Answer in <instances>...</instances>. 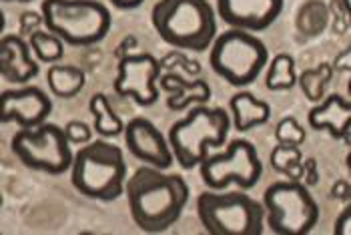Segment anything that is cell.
I'll use <instances>...</instances> for the list:
<instances>
[{
    "instance_id": "74e56055",
    "label": "cell",
    "mask_w": 351,
    "mask_h": 235,
    "mask_svg": "<svg viewBox=\"0 0 351 235\" xmlns=\"http://www.w3.org/2000/svg\"><path fill=\"white\" fill-rule=\"evenodd\" d=\"M0 208H2V191H0Z\"/></svg>"
},
{
    "instance_id": "d6986e66",
    "label": "cell",
    "mask_w": 351,
    "mask_h": 235,
    "mask_svg": "<svg viewBox=\"0 0 351 235\" xmlns=\"http://www.w3.org/2000/svg\"><path fill=\"white\" fill-rule=\"evenodd\" d=\"M47 85L53 97L69 101L81 95V91L86 85V75L81 67L54 63L47 71Z\"/></svg>"
},
{
    "instance_id": "e0dca14e",
    "label": "cell",
    "mask_w": 351,
    "mask_h": 235,
    "mask_svg": "<svg viewBox=\"0 0 351 235\" xmlns=\"http://www.w3.org/2000/svg\"><path fill=\"white\" fill-rule=\"evenodd\" d=\"M159 89L169 93L167 107L175 113L187 111L193 104H205L211 99V87L203 78H187L181 73H167L159 77Z\"/></svg>"
},
{
    "instance_id": "8992f818",
    "label": "cell",
    "mask_w": 351,
    "mask_h": 235,
    "mask_svg": "<svg viewBox=\"0 0 351 235\" xmlns=\"http://www.w3.org/2000/svg\"><path fill=\"white\" fill-rule=\"evenodd\" d=\"M197 215L211 235H261L265 230V209L243 189L203 191L197 197Z\"/></svg>"
},
{
    "instance_id": "44dd1931",
    "label": "cell",
    "mask_w": 351,
    "mask_h": 235,
    "mask_svg": "<svg viewBox=\"0 0 351 235\" xmlns=\"http://www.w3.org/2000/svg\"><path fill=\"white\" fill-rule=\"evenodd\" d=\"M298 85V71H295V60L291 54L279 52L271 58L267 75H265V87L273 93L281 91H291Z\"/></svg>"
},
{
    "instance_id": "f546056e",
    "label": "cell",
    "mask_w": 351,
    "mask_h": 235,
    "mask_svg": "<svg viewBox=\"0 0 351 235\" xmlns=\"http://www.w3.org/2000/svg\"><path fill=\"white\" fill-rule=\"evenodd\" d=\"M335 235H350L351 234V208L343 209L339 215H337V219H335Z\"/></svg>"
},
{
    "instance_id": "4316f807",
    "label": "cell",
    "mask_w": 351,
    "mask_h": 235,
    "mask_svg": "<svg viewBox=\"0 0 351 235\" xmlns=\"http://www.w3.org/2000/svg\"><path fill=\"white\" fill-rule=\"evenodd\" d=\"M62 131L71 145H84V143L93 141V133H95L93 127L84 121H69Z\"/></svg>"
},
{
    "instance_id": "d4e9b609",
    "label": "cell",
    "mask_w": 351,
    "mask_h": 235,
    "mask_svg": "<svg viewBox=\"0 0 351 235\" xmlns=\"http://www.w3.org/2000/svg\"><path fill=\"white\" fill-rule=\"evenodd\" d=\"M271 167L285 175L287 179H298L301 177V163H303V153L295 145H279L271 151L269 155Z\"/></svg>"
},
{
    "instance_id": "e575fe53",
    "label": "cell",
    "mask_w": 351,
    "mask_h": 235,
    "mask_svg": "<svg viewBox=\"0 0 351 235\" xmlns=\"http://www.w3.org/2000/svg\"><path fill=\"white\" fill-rule=\"evenodd\" d=\"M136 45V38L135 36H129V38H125L121 45H119V49H117V56L121 58V56H125V54H129V51H127V47L131 49V47H135Z\"/></svg>"
},
{
    "instance_id": "d590c367",
    "label": "cell",
    "mask_w": 351,
    "mask_h": 235,
    "mask_svg": "<svg viewBox=\"0 0 351 235\" xmlns=\"http://www.w3.org/2000/svg\"><path fill=\"white\" fill-rule=\"evenodd\" d=\"M4 28H6V16H4V12L0 10V34L4 32Z\"/></svg>"
},
{
    "instance_id": "52a82bcc",
    "label": "cell",
    "mask_w": 351,
    "mask_h": 235,
    "mask_svg": "<svg viewBox=\"0 0 351 235\" xmlns=\"http://www.w3.org/2000/svg\"><path fill=\"white\" fill-rule=\"evenodd\" d=\"M269 63L265 43L247 30L227 28L217 32L209 47V67L231 87L243 89L253 85Z\"/></svg>"
},
{
    "instance_id": "cb8c5ba5",
    "label": "cell",
    "mask_w": 351,
    "mask_h": 235,
    "mask_svg": "<svg viewBox=\"0 0 351 235\" xmlns=\"http://www.w3.org/2000/svg\"><path fill=\"white\" fill-rule=\"evenodd\" d=\"M331 77H333L331 63H322V65L307 69L301 75H298V85L311 103H319L325 97V89H327Z\"/></svg>"
},
{
    "instance_id": "3957f363",
    "label": "cell",
    "mask_w": 351,
    "mask_h": 235,
    "mask_svg": "<svg viewBox=\"0 0 351 235\" xmlns=\"http://www.w3.org/2000/svg\"><path fill=\"white\" fill-rule=\"evenodd\" d=\"M69 171L73 187L81 195L97 201L119 199L125 193V181L129 177L123 149L107 139L81 145V149L73 153Z\"/></svg>"
},
{
    "instance_id": "603a6c76",
    "label": "cell",
    "mask_w": 351,
    "mask_h": 235,
    "mask_svg": "<svg viewBox=\"0 0 351 235\" xmlns=\"http://www.w3.org/2000/svg\"><path fill=\"white\" fill-rule=\"evenodd\" d=\"M28 47L38 63L54 65L64 56V43L49 30H34L28 34Z\"/></svg>"
},
{
    "instance_id": "277c9868",
    "label": "cell",
    "mask_w": 351,
    "mask_h": 235,
    "mask_svg": "<svg viewBox=\"0 0 351 235\" xmlns=\"http://www.w3.org/2000/svg\"><path fill=\"white\" fill-rule=\"evenodd\" d=\"M231 131V117L221 107L193 104L185 117L175 121L167 141L175 161L183 169L199 167L203 157L213 147H223Z\"/></svg>"
},
{
    "instance_id": "9c48e42d",
    "label": "cell",
    "mask_w": 351,
    "mask_h": 235,
    "mask_svg": "<svg viewBox=\"0 0 351 235\" xmlns=\"http://www.w3.org/2000/svg\"><path fill=\"white\" fill-rule=\"evenodd\" d=\"M10 149L27 169L38 173L62 175L73 163V149L62 127L47 121L32 129L16 131Z\"/></svg>"
},
{
    "instance_id": "5bb4252c",
    "label": "cell",
    "mask_w": 351,
    "mask_h": 235,
    "mask_svg": "<svg viewBox=\"0 0 351 235\" xmlns=\"http://www.w3.org/2000/svg\"><path fill=\"white\" fill-rule=\"evenodd\" d=\"M123 135H125V145L129 153L138 161H143L145 165L167 171L175 163L167 137L153 121L145 117H135L125 125Z\"/></svg>"
},
{
    "instance_id": "7402d4cb",
    "label": "cell",
    "mask_w": 351,
    "mask_h": 235,
    "mask_svg": "<svg viewBox=\"0 0 351 235\" xmlns=\"http://www.w3.org/2000/svg\"><path fill=\"white\" fill-rule=\"evenodd\" d=\"M295 25L303 36H319L329 25V10L324 0H305L298 10Z\"/></svg>"
},
{
    "instance_id": "836d02e7",
    "label": "cell",
    "mask_w": 351,
    "mask_h": 235,
    "mask_svg": "<svg viewBox=\"0 0 351 235\" xmlns=\"http://www.w3.org/2000/svg\"><path fill=\"white\" fill-rule=\"evenodd\" d=\"M108 2H112V6L121 10H133V8H138L145 0H108Z\"/></svg>"
},
{
    "instance_id": "5b68a950",
    "label": "cell",
    "mask_w": 351,
    "mask_h": 235,
    "mask_svg": "<svg viewBox=\"0 0 351 235\" xmlns=\"http://www.w3.org/2000/svg\"><path fill=\"white\" fill-rule=\"evenodd\" d=\"M40 16L47 30L71 47L99 45L112 26L108 6L99 0H43Z\"/></svg>"
},
{
    "instance_id": "7c38bea8",
    "label": "cell",
    "mask_w": 351,
    "mask_h": 235,
    "mask_svg": "<svg viewBox=\"0 0 351 235\" xmlns=\"http://www.w3.org/2000/svg\"><path fill=\"white\" fill-rule=\"evenodd\" d=\"M53 113V99L34 85H16L0 91V123H14L21 129L38 127Z\"/></svg>"
},
{
    "instance_id": "83f0119b",
    "label": "cell",
    "mask_w": 351,
    "mask_h": 235,
    "mask_svg": "<svg viewBox=\"0 0 351 235\" xmlns=\"http://www.w3.org/2000/svg\"><path fill=\"white\" fill-rule=\"evenodd\" d=\"M327 10L329 14H333V32L346 34L350 30V8L341 0H331Z\"/></svg>"
},
{
    "instance_id": "4dcf8cb0",
    "label": "cell",
    "mask_w": 351,
    "mask_h": 235,
    "mask_svg": "<svg viewBox=\"0 0 351 235\" xmlns=\"http://www.w3.org/2000/svg\"><path fill=\"white\" fill-rule=\"evenodd\" d=\"M329 195L337 201H350V183L346 179H337V183H333Z\"/></svg>"
},
{
    "instance_id": "ffe728a7",
    "label": "cell",
    "mask_w": 351,
    "mask_h": 235,
    "mask_svg": "<svg viewBox=\"0 0 351 235\" xmlns=\"http://www.w3.org/2000/svg\"><path fill=\"white\" fill-rule=\"evenodd\" d=\"M88 111L93 115V131L97 135H101L103 139H114V137L123 135L125 123L121 121V117L110 107V101L105 93H95L90 97Z\"/></svg>"
},
{
    "instance_id": "7a4b0ae2",
    "label": "cell",
    "mask_w": 351,
    "mask_h": 235,
    "mask_svg": "<svg viewBox=\"0 0 351 235\" xmlns=\"http://www.w3.org/2000/svg\"><path fill=\"white\" fill-rule=\"evenodd\" d=\"M151 23L161 41L179 51H209L217 36V12L209 0H159Z\"/></svg>"
},
{
    "instance_id": "d6a6232c",
    "label": "cell",
    "mask_w": 351,
    "mask_h": 235,
    "mask_svg": "<svg viewBox=\"0 0 351 235\" xmlns=\"http://www.w3.org/2000/svg\"><path fill=\"white\" fill-rule=\"evenodd\" d=\"M350 56H351L350 49H346V51L341 52L339 56H335V60H333L331 69H333V71H335V69H337V71H350V67H351Z\"/></svg>"
},
{
    "instance_id": "9a60e30c",
    "label": "cell",
    "mask_w": 351,
    "mask_h": 235,
    "mask_svg": "<svg viewBox=\"0 0 351 235\" xmlns=\"http://www.w3.org/2000/svg\"><path fill=\"white\" fill-rule=\"evenodd\" d=\"M38 60L32 58V51L21 34L0 36V78L10 85H28L38 77Z\"/></svg>"
},
{
    "instance_id": "8fae6325",
    "label": "cell",
    "mask_w": 351,
    "mask_h": 235,
    "mask_svg": "<svg viewBox=\"0 0 351 235\" xmlns=\"http://www.w3.org/2000/svg\"><path fill=\"white\" fill-rule=\"evenodd\" d=\"M161 60L151 52H129L119 58L114 93L123 99H133L141 107H153L159 101Z\"/></svg>"
},
{
    "instance_id": "4fadbf2b",
    "label": "cell",
    "mask_w": 351,
    "mask_h": 235,
    "mask_svg": "<svg viewBox=\"0 0 351 235\" xmlns=\"http://www.w3.org/2000/svg\"><path fill=\"white\" fill-rule=\"evenodd\" d=\"M285 0H217V16L229 26L247 32H263L277 23Z\"/></svg>"
},
{
    "instance_id": "ba28073f",
    "label": "cell",
    "mask_w": 351,
    "mask_h": 235,
    "mask_svg": "<svg viewBox=\"0 0 351 235\" xmlns=\"http://www.w3.org/2000/svg\"><path fill=\"white\" fill-rule=\"evenodd\" d=\"M265 223L277 235H307L319 221V205L307 185L298 179H279L263 193Z\"/></svg>"
},
{
    "instance_id": "8d00e7d4",
    "label": "cell",
    "mask_w": 351,
    "mask_h": 235,
    "mask_svg": "<svg viewBox=\"0 0 351 235\" xmlns=\"http://www.w3.org/2000/svg\"><path fill=\"white\" fill-rule=\"evenodd\" d=\"M0 2H32V0H0Z\"/></svg>"
},
{
    "instance_id": "484cf974",
    "label": "cell",
    "mask_w": 351,
    "mask_h": 235,
    "mask_svg": "<svg viewBox=\"0 0 351 235\" xmlns=\"http://www.w3.org/2000/svg\"><path fill=\"white\" fill-rule=\"evenodd\" d=\"M273 135L279 145H295V147H301L307 139V131L303 129V125L295 117H283L277 123Z\"/></svg>"
},
{
    "instance_id": "f1b7e54d",
    "label": "cell",
    "mask_w": 351,
    "mask_h": 235,
    "mask_svg": "<svg viewBox=\"0 0 351 235\" xmlns=\"http://www.w3.org/2000/svg\"><path fill=\"white\" fill-rule=\"evenodd\" d=\"M299 181L307 187H313L315 183L319 181V167H317V159L315 157H307L301 163V177Z\"/></svg>"
},
{
    "instance_id": "1f68e13d",
    "label": "cell",
    "mask_w": 351,
    "mask_h": 235,
    "mask_svg": "<svg viewBox=\"0 0 351 235\" xmlns=\"http://www.w3.org/2000/svg\"><path fill=\"white\" fill-rule=\"evenodd\" d=\"M40 23H43V16H38V14H34V12H25V14H23V32H21V36H23V34L34 32L32 28H36Z\"/></svg>"
},
{
    "instance_id": "ac0fdd59",
    "label": "cell",
    "mask_w": 351,
    "mask_h": 235,
    "mask_svg": "<svg viewBox=\"0 0 351 235\" xmlns=\"http://www.w3.org/2000/svg\"><path fill=\"white\" fill-rule=\"evenodd\" d=\"M229 117H231V127L237 131H251L255 127H261L269 123L271 104L257 99L249 91H239L231 97L229 101Z\"/></svg>"
},
{
    "instance_id": "30bf717a",
    "label": "cell",
    "mask_w": 351,
    "mask_h": 235,
    "mask_svg": "<svg viewBox=\"0 0 351 235\" xmlns=\"http://www.w3.org/2000/svg\"><path fill=\"white\" fill-rule=\"evenodd\" d=\"M199 173L203 183L221 191L229 185L249 191L263 177V163L257 153V147L247 139H233L225 151L207 153L199 163Z\"/></svg>"
},
{
    "instance_id": "6da1fadb",
    "label": "cell",
    "mask_w": 351,
    "mask_h": 235,
    "mask_svg": "<svg viewBox=\"0 0 351 235\" xmlns=\"http://www.w3.org/2000/svg\"><path fill=\"white\" fill-rule=\"evenodd\" d=\"M123 195H127L131 217L141 232L162 234L181 219L191 189L181 175L143 165L127 177Z\"/></svg>"
},
{
    "instance_id": "2e32d148",
    "label": "cell",
    "mask_w": 351,
    "mask_h": 235,
    "mask_svg": "<svg viewBox=\"0 0 351 235\" xmlns=\"http://www.w3.org/2000/svg\"><path fill=\"white\" fill-rule=\"evenodd\" d=\"M307 125L313 131H327L333 139H343L350 143L351 125V104L350 101L339 95L331 93L324 97L315 107L307 113Z\"/></svg>"
}]
</instances>
